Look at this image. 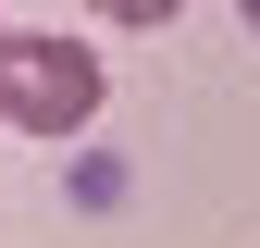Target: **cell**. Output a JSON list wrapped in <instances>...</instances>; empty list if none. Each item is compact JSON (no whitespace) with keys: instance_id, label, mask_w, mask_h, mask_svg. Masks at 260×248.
<instances>
[{"instance_id":"7a4b0ae2","label":"cell","mask_w":260,"mask_h":248,"mask_svg":"<svg viewBox=\"0 0 260 248\" xmlns=\"http://www.w3.org/2000/svg\"><path fill=\"white\" fill-rule=\"evenodd\" d=\"M87 13H100V25H174L186 0H87Z\"/></svg>"},{"instance_id":"3957f363","label":"cell","mask_w":260,"mask_h":248,"mask_svg":"<svg viewBox=\"0 0 260 248\" xmlns=\"http://www.w3.org/2000/svg\"><path fill=\"white\" fill-rule=\"evenodd\" d=\"M13 38H25V25H13V13H0V50H13Z\"/></svg>"},{"instance_id":"277c9868","label":"cell","mask_w":260,"mask_h":248,"mask_svg":"<svg viewBox=\"0 0 260 248\" xmlns=\"http://www.w3.org/2000/svg\"><path fill=\"white\" fill-rule=\"evenodd\" d=\"M236 13H248V38H260V0H236Z\"/></svg>"},{"instance_id":"6da1fadb","label":"cell","mask_w":260,"mask_h":248,"mask_svg":"<svg viewBox=\"0 0 260 248\" xmlns=\"http://www.w3.org/2000/svg\"><path fill=\"white\" fill-rule=\"evenodd\" d=\"M100 100H112V62L87 50V38H13L0 50V124L13 137H87L100 124Z\"/></svg>"}]
</instances>
